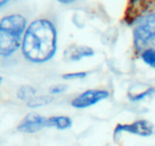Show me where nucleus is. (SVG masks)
<instances>
[{
    "instance_id": "10",
    "label": "nucleus",
    "mask_w": 155,
    "mask_h": 146,
    "mask_svg": "<svg viewBox=\"0 0 155 146\" xmlns=\"http://www.w3.org/2000/svg\"><path fill=\"white\" fill-rule=\"evenodd\" d=\"M53 100H54V98L50 95H47V96L36 95L33 99H31L29 101H28L27 104L30 108H38V107H42V106L49 104L50 102L53 101Z\"/></svg>"
},
{
    "instance_id": "15",
    "label": "nucleus",
    "mask_w": 155,
    "mask_h": 146,
    "mask_svg": "<svg viewBox=\"0 0 155 146\" xmlns=\"http://www.w3.org/2000/svg\"><path fill=\"white\" fill-rule=\"evenodd\" d=\"M68 90V86L65 84H57L49 88V92L52 95H57L65 92Z\"/></svg>"
},
{
    "instance_id": "4",
    "label": "nucleus",
    "mask_w": 155,
    "mask_h": 146,
    "mask_svg": "<svg viewBox=\"0 0 155 146\" xmlns=\"http://www.w3.org/2000/svg\"><path fill=\"white\" fill-rule=\"evenodd\" d=\"M155 8V1L152 0H134L130 1L126 7L123 16V21L125 24L130 26L145 16Z\"/></svg>"
},
{
    "instance_id": "17",
    "label": "nucleus",
    "mask_w": 155,
    "mask_h": 146,
    "mask_svg": "<svg viewBox=\"0 0 155 146\" xmlns=\"http://www.w3.org/2000/svg\"><path fill=\"white\" fill-rule=\"evenodd\" d=\"M60 3H62V4H65V5H68V4H71V3H73L74 1L73 0H71V1H59Z\"/></svg>"
},
{
    "instance_id": "18",
    "label": "nucleus",
    "mask_w": 155,
    "mask_h": 146,
    "mask_svg": "<svg viewBox=\"0 0 155 146\" xmlns=\"http://www.w3.org/2000/svg\"><path fill=\"white\" fill-rule=\"evenodd\" d=\"M2 82H3V78H2V77H0V85H1Z\"/></svg>"
},
{
    "instance_id": "16",
    "label": "nucleus",
    "mask_w": 155,
    "mask_h": 146,
    "mask_svg": "<svg viewBox=\"0 0 155 146\" xmlns=\"http://www.w3.org/2000/svg\"><path fill=\"white\" fill-rule=\"evenodd\" d=\"M8 3V1H5V0H0V8H3L4 6H6Z\"/></svg>"
},
{
    "instance_id": "13",
    "label": "nucleus",
    "mask_w": 155,
    "mask_h": 146,
    "mask_svg": "<svg viewBox=\"0 0 155 146\" xmlns=\"http://www.w3.org/2000/svg\"><path fill=\"white\" fill-rule=\"evenodd\" d=\"M155 94V88L154 87H150L148 89H146L145 91L140 92V93H135V94H129V99L130 101L133 102H138L140 101L151 95Z\"/></svg>"
},
{
    "instance_id": "3",
    "label": "nucleus",
    "mask_w": 155,
    "mask_h": 146,
    "mask_svg": "<svg viewBox=\"0 0 155 146\" xmlns=\"http://www.w3.org/2000/svg\"><path fill=\"white\" fill-rule=\"evenodd\" d=\"M132 36L134 50L141 53L155 39V13H149L140 18L134 25Z\"/></svg>"
},
{
    "instance_id": "1",
    "label": "nucleus",
    "mask_w": 155,
    "mask_h": 146,
    "mask_svg": "<svg viewBox=\"0 0 155 146\" xmlns=\"http://www.w3.org/2000/svg\"><path fill=\"white\" fill-rule=\"evenodd\" d=\"M58 48V33L54 24L45 18L31 22L25 32L21 50L24 58L33 63L50 60Z\"/></svg>"
},
{
    "instance_id": "9",
    "label": "nucleus",
    "mask_w": 155,
    "mask_h": 146,
    "mask_svg": "<svg viewBox=\"0 0 155 146\" xmlns=\"http://www.w3.org/2000/svg\"><path fill=\"white\" fill-rule=\"evenodd\" d=\"M72 126V120L68 116H52L47 119V127L67 130Z\"/></svg>"
},
{
    "instance_id": "14",
    "label": "nucleus",
    "mask_w": 155,
    "mask_h": 146,
    "mask_svg": "<svg viewBox=\"0 0 155 146\" xmlns=\"http://www.w3.org/2000/svg\"><path fill=\"white\" fill-rule=\"evenodd\" d=\"M88 72L81 71V72H71V73H66V74L62 75V78L64 80L71 81V80H81L87 77Z\"/></svg>"
},
{
    "instance_id": "8",
    "label": "nucleus",
    "mask_w": 155,
    "mask_h": 146,
    "mask_svg": "<svg viewBox=\"0 0 155 146\" xmlns=\"http://www.w3.org/2000/svg\"><path fill=\"white\" fill-rule=\"evenodd\" d=\"M94 54H95L94 50L88 46L72 44L65 49L63 57L65 60L73 62V61H80L84 58H91L94 56Z\"/></svg>"
},
{
    "instance_id": "7",
    "label": "nucleus",
    "mask_w": 155,
    "mask_h": 146,
    "mask_svg": "<svg viewBox=\"0 0 155 146\" xmlns=\"http://www.w3.org/2000/svg\"><path fill=\"white\" fill-rule=\"evenodd\" d=\"M47 119L37 112L28 113L18 126V131L24 133H35L47 127Z\"/></svg>"
},
{
    "instance_id": "12",
    "label": "nucleus",
    "mask_w": 155,
    "mask_h": 146,
    "mask_svg": "<svg viewBox=\"0 0 155 146\" xmlns=\"http://www.w3.org/2000/svg\"><path fill=\"white\" fill-rule=\"evenodd\" d=\"M140 58L145 64L152 68H155V49L147 48L140 53Z\"/></svg>"
},
{
    "instance_id": "19",
    "label": "nucleus",
    "mask_w": 155,
    "mask_h": 146,
    "mask_svg": "<svg viewBox=\"0 0 155 146\" xmlns=\"http://www.w3.org/2000/svg\"><path fill=\"white\" fill-rule=\"evenodd\" d=\"M0 99H1V96H0Z\"/></svg>"
},
{
    "instance_id": "2",
    "label": "nucleus",
    "mask_w": 155,
    "mask_h": 146,
    "mask_svg": "<svg viewBox=\"0 0 155 146\" xmlns=\"http://www.w3.org/2000/svg\"><path fill=\"white\" fill-rule=\"evenodd\" d=\"M28 21L20 14L8 15L0 19V57L13 55L22 45Z\"/></svg>"
},
{
    "instance_id": "11",
    "label": "nucleus",
    "mask_w": 155,
    "mask_h": 146,
    "mask_svg": "<svg viewBox=\"0 0 155 146\" xmlns=\"http://www.w3.org/2000/svg\"><path fill=\"white\" fill-rule=\"evenodd\" d=\"M37 94L36 89H34L31 86H22L18 89L17 95L18 98L21 101H26L27 102L29 101L31 99H33Z\"/></svg>"
},
{
    "instance_id": "5",
    "label": "nucleus",
    "mask_w": 155,
    "mask_h": 146,
    "mask_svg": "<svg viewBox=\"0 0 155 146\" xmlns=\"http://www.w3.org/2000/svg\"><path fill=\"white\" fill-rule=\"evenodd\" d=\"M110 97V92L105 90H87L78 95L71 101V106L76 109L91 107Z\"/></svg>"
},
{
    "instance_id": "6",
    "label": "nucleus",
    "mask_w": 155,
    "mask_h": 146,
    "mask_svg": "<svg viewBox=\"0 0 155 146\" xmlns=\"http://www.w3.org/2000/svg\"><path fill=\"white\" fill-rule=\"evenodd\" d=\"M122 132H128L141 137H149L153 133V124L147 120H139L132 123L118 124L114 130V139L119 138Z\"/></svg>"
}]
</instances>
